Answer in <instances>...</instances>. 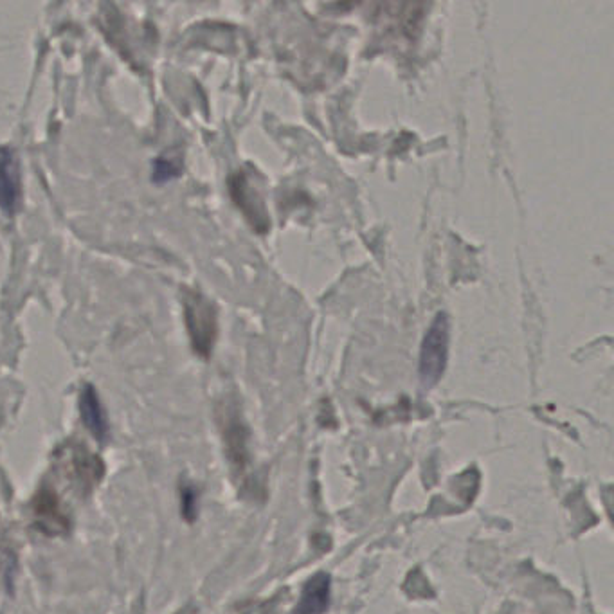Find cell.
Returning a JSON list of instances; mask_svg holds the SVG:
<instances>
[{"label":"cell","mask_w":614,"mask_h":614,"mask_svg":"<svg viewBox=\"0 0 614 614\" xmlns=\"http://www.w3.org/2000/svg\"><path fill=\"white\" fill-rule=\"evenodd\" d=\"M449 339V317L445 312H440L427 328L420 350V379L425 388H433L434 384H438V380L442 379L449 359Z\"/></svg>","instance_id":"obj_2"},{"label":"cell","mask_w":614,"mask_h":614,"mask_svg":"<svg viewBox=\"0 0 614 614\" xmlns=\"http://www.w3.org/2000/svg\"><path fill=\"white\" fill-rule=\"evenodd\" d=\"M20 200L19 161L10 148L0 150V208L8 215L17 211Z\"/></svg>","instance_id":"obj_4"},{"label":"cell","mask_w":614,"mask_h":614,"mask_svg":"<svg viewBox=\"0 0 614 614\" xmlns=\"http://www.w3.org/2000/svg\"><path fill=\"white\" fill-rule=\"evenodd\" d=\"M217 308L204 294L188 290L184 294V319L188 326L191 346L200 357H209L217 341Z\"/></svg>","instance_id":"obj_1"},{"label":"cell","mask_w":614,"mask_h":614,"mask_svg":"<svg viewBox=\"0 0 614 614\" xmlns=\"http://www.w3.org/2000/svg\"><path fill=\"white\" fill-rule=\"evenodd\" d=\"M80 411H82L83 422L94 434V438L98 442H105L109 436V422L105 416V409L101 406L100 397L92 386L83 389L82 397H80Z\"/></svg>","instance_id":"obj_6"},{"label":"cell","mask_w":614,"mask_h":614,"mask_svg":"<svg viewBox=\"0 0 614 614\" xmlns=\"http://www.w3.org/2000/svg\"><path fill=\"white\" fill-rule=\"evenodd\" d=\"M33 512L37 517L38 530L47 535H64L71 528L69 517L62 510L60 499L51 488H42L33 501Z\"/></svg>","instance_id":"obj_3"},{"label":"cell","mask_w":614,"mask_h":614,"mask_svg":"<svg viewBox=\"0 0 614 614\" xmlns=\"http://www.w3.org/2000/svg\"><path fill=\"white\" fill-rule=\"evenodd\" d=\"M67 469L71 470V474L76 481H80V485L89 488L100 481L103 472H105V465L101 463L100 458H96L91 452L85 451L82 445H74L69 451Z\"/></svg>","instance_id":"obj_5"},{"label":"cell","mask_w":614,"mask_h":614,"mask_svg":"<svg viewBox=\"0 0 614 614\" xmlns=\"http://www.w3.org/2000/svg\"><path fill=\"white\" fill-rule=\"evenodd\" d=\"M330 604V578L317 575L308 582L294 614H323Z\"/></svg>","instance_id":"obj_7"},{"label":"cell","mask_w":614,"mask_h":614,"mask_svg":"<svg viewBox=\"0 0 614 614\" xmlns=\"http://www.w3.org/2000/svg\"><path fill=\"white\" fill-rule=\"evenodd\" d=\"M182 496H184V514H186V517H190V514L195 512V494H193L191 488H186Z\"/></svg>","instance_id":"obj_8"}]
</instances>
